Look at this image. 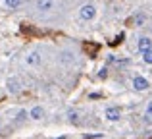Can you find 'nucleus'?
I'll return each mask as SVG.
<instances>
[{
    "mask_svg": "<svg viewBox=\"0 0 152 139\" xmlns=\"http://www.w3.org/2000/svg\"><path fill=\"white\" fill-rule=\"evenodd\" d=\"M6 4H8L10 8H18L19 4H21V0H6Z\"/></svg>",
    "mask_w": 152,
    "mask_h": 139,
    "instance_id": "f8f14e48",
    "label": "nucleus"
},
{
    "mask_svg": "<svg viewBox=\"0 0 152 139\" xmlns=\"http://www.w3.org/2000/svg\"><path fill=\"white\" fill-rule=\"evenodd\" d=\"M133 87L137 91H146L150 87V83H148V79H145V77H135L133 79Z\"/></svg>",
    "mask_w": 152,
    "mask_h": 139,
    "instance_id": "f03ea898",
    "label": "nucleus"
},
{
    "mask_svg": "<svg viewBox=\"0 0 152 139\" xmlns=\"http://www.w3.org/2000/svg\"><path fill=\"white\" fill-rule=\"evenodd\" d=\"M146 114H152V101L148 102V108H146Z\"/></svg>",
    "mask_w": 152,
    "mask_h": 139,
    "instance_id": "dca6fc26",
    "label": "nucleus"
},
{
    "mask_svg": "<svg viewBox=\"0 0 152 139\" xmlns=\"http://www.w3.org/2000/svg\"><path fill=\"white\" fill-rule=\"evenodd\" d=\"M139 50H141V52H148V50H152V41L148 37H141L139 39Z\"/></svg>",
    "mask_w": 152,
    "mask_h": 139,
    "instance_id": "7ed1b4c3",
    "label": "nucleus"
},
{
    "mask_svg": "<svg viewBox=\"0 0 152 139\" xmlns=\"http://www.w3.org/2000/svg\"><path fill=\"white\" fill-rule=\"evenodd\" d=\"M135 21H137V23H139V25H141V23H142V21H145V18H142V15H137V18H135Z\"/></svg>",
    "mask_w": 152,
    "mask_h": 139,
    "instance_id": "4468645a",
    "label": "nucleus"
},
{
    "mask_svg": "<svg viewBox=\"0 0 152 139\" xmlns=\"http://www.w3.org/2000/svg\"><path fill=\"white\" fill-rule=\"evenodd\" d=\"M8 89H10L12 93H18L19 91V83L15 81V79H12V81H8Z\"/></svg>",
    "mask_w": 152,
    "mask_h": 139,
    "instance_id": "1a4fd4ad",
    "label": "nucleus"
},
{
    "mask_svg": "<svg viewBox=\"0 0 152 139\" xmlns=\"http://www.w3.org/2000/svg\"><path fill=\"white\" fill-rule=\"evenodd\" d=\"M39 60H41V58H39L37 52H31L29 56H27V64H39Z\"/></svg>",
    "mask_w": 152,
    "mask_h": 139,
    "instance_id": "6e6552de",
    "label": "nucleus"
},
{
    "mask_svg": "<svg viewBox=\"0 0 152 139\" xmlns=\"http://www.w3.org/2000/svg\"><path fill=\"white\" fill-rule=\"evenodd\" d=\"M60 139H64V137H60Z\"/></svg>",
    "mask_w": 152,
    "mask_h": 139,
    "instance_id": "f3484780",
    "label": "nucleus"
},
{
    "mask_svg": "<svg viewBox=\"0 0 152 139\" xmlns=\"http://www.w3.org/2000/svg\"><path fill=\"white\" fill-rule=\"evenodd\" d=\"M37 8L41 12H48V10L54 8V0H39V2H37Z\"/></svg>",
    "mask_w": 152,
    "mask_h": 139,
    "instance_id": "20e7f679",
    "label": "nucleus"
},
{
    "mask_svg": "<svg viewBox=\"0 0 152 139\" xmlns=\"http://www.w3.org/2000/svg\"><path fill=\"white\" fill-rule=\"evenodd\" d=\"M18 116H19V120H23V118H27V112H23V110H21V112H19Z\"/></svg>",
    "mask_w": 152,
    "mask_h": 139,
    "instance_id": "2eb2a0df",
    "label": "nucleus"
},
{
    "mask_svg": "<svg viewBox=\"0 0 152 139\" xmlns=\"http://www.w3.org/2000/svg\"><path fill=\"white\" fill-rule=\"evenodd\" d=\"M67 118H69L71 122H77L79 120V114L75 112V110H69V112H67Z\"/></svg>",
    "mask_w": 152,
    "mask_h": 139,
    "instance_id": "9b49d317",
    "label": "nucleus"
},
{
    "mask_svg": "<svg viewBox=\"0 0 152 139\" xmlns=\"http://www.w3.org/2000/svg\"><path fill=\"white\" fill-rule=\"evenodd\" d=\"M119 108H108L106 110V118L108 120H112V122H115V120H119Z\"/></svg>",
    "mask_w": 152,
    "mask_h": 139,
    "instance_id": "39448f33",
    "label": "nucleus"
},
{
    "mask_svg": "<svg viewBox=\"0 0 152 139\" xmlns=\"http://www.w3.org/2000/svg\"><path fill=\"white\" fill-rule=\"evenodd\" d=\"M145 122L146 124H152V114H145Z\"/></svg>",
    "mask_w": 152,
    "mask_h": 139,
    "instance_id": "ddd939ff",
    "label": "nucleus"
},
{
    "mask_svg": "<svg viewBox=\"0 0 152 139\" xmlns=\"http://www.w3.org/2000/svg\"><path fill=\"white\" fill-rule=\"evenodd\" d=\"M85 50L91 54V56H94L98 50V45H94V43H85Z\"/></svg>",
    "mask_w": 152,
    "mask_h": 139,
    "instance_id": "423d86ee",
    "label": "nucleus"
},
{
    "mask_svg": "<svg viewBox=\"0 0 152 139\" xmlns=\"http://www.w3.org/2000/svg\"><path fill=\"white\" fill-rule=\"evenodd\" d=\"M142 60H145L146 64H152V50H148V52H142Z\"/></svg>",
    "mask_w": 152,
    "mask_h": 139,
    "instance_id": "9d476101",
    "label": "nucleus"
},
{
    "mask_svg": "<svg viewBox=\"0 0 152 139\" xmlns=\"http://www.w3.org/2000/svg\"><path fill=\"white\" fill-rule=\"evenodd\" d=\"M94 14H96V10H94L93 4H85V6L81 8V18L83 19H93Z\"/></svg>",
    "mask_w": 152,
    "mask_h": 139,
    "instance_id": "f257e3e1",
    "label": "nucleus"
},
{
    "mask_svg": "<svg viewBox=\"0 0 152 139\" xmlns=\"http://www.w3.org/2000/svg\"><path fill=\"white\" fill-rule=\"evenodd\" d=\"M31 116H33L35 120H41V118H42V108H41V106H35V108L31 110Z\"/></svg>",
    "mask_w": 152,
    "mask_h": 139,
    "instance_id": "0eeeda50",
    "label": "nucleus"
}]
</instances>
